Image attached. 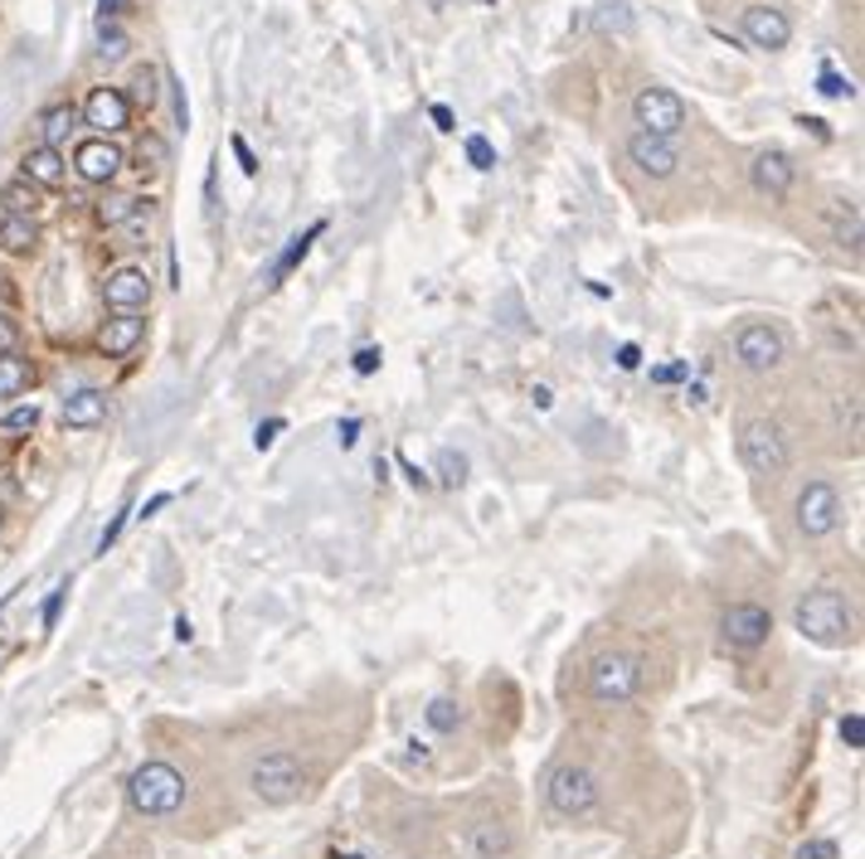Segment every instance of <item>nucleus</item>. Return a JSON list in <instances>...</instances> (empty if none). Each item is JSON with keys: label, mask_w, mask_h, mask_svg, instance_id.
<instances>
[{"label": "nucleus", "mask_w": 865, "mask_h": 859, "mask_svg": "<svg viewBox=\"0 0 865 859\" xmlns=\"http://www.w3.org/2000/svg\"><path fill=\"white\" fill-rule=\"evenodd\" d=\"M792 627L812 646H846L851 627H856V612H851V603L836 587H812V593H802L798 607H792Z\"/></svg>", "instance_id": "f257e3e1"}, {"label": "nucleus", "mask_w": 865, "mask_h": 859, "mask_svg": "<svg viewBox=\"0 0 865 859\" xmlns=\"http://www.w3.org/2000/svg\"><path fill=\"white\" fill-rule=\"evenodd\" d=\"M127 802L142 816H175L185 806V772L171 768V762H142L132 777H127Z\"/></svg>", "instance_id": "f03ea898"}, {"label": "nucleus", "mask_w": 865, "mask_h": 859, "mask_svg": "<svg viewBox=\"0 0 865 859\" xmlns=\"http://www.w3.org/2000/svg\"><path fill=\"white\" fill-rule=\"evenodd\" d=\"M253 796L267 806H292L302 792H307V768H302L292 752H263L249 772Z\"/></svg>", "instance_id": "7ed1b4c3"}, {"label": "nucleus", "mask_w": 865, "mask_h": 859, "mask_svg": "<svg viewBox=\"0 0 865 859\" xmlns=\"http://www.w3.org/2000/svg\"><path fill=\"white\" fill-rule=\"evenodd\" d=\"M740 462L749 476H782L788 472V438L774 418H749L740 428Z\"/></svg>", "instance_id": "20e7f679"}, {"label": "nucleus", "mask_w": 865, "mask_h": 859, "mask_svg": "<svg viewBox=\"0 0 865 859\" xmlns=\"http://www.w3.org/2000/svg\"><path fill=\"white\" fill-rule=\"evenodd\" d=\"M545 802L555 816H569V821L589 816V811L599 806V777L589 768H579V762H559L545 782Z\"/></svg>", "instance_id": "39448f33"}, {"label": "nucleus", "mask_w": 865, "mask_h": 859, "mask_svg": "<svg viewBox=\"0 0 865 859\" xmlns=\"http://www.w3.org/2000/svg\"><path fill=\"white\" fill-rule=\"evenodd\" d=\"M642 690V661L633 651H603L589 665V694L599 704H627Z\"/></svg>", "instance_id": "423d86ee"}, {"label": "nucleus", "mask_w": 865, "mask_h": 859, "mask_svg": "<svg viewBox=\"0 0 865 859\" xmlns=\"http://www.w3.org/2000/svg\"><path fill=\"white\" fill-rule=\"evenodd\" d=\"M633 122H637V132H647V136L676 141L681 126H686V98L671 92V88H661V84H647L633 98Z\"/></svg>", "instance_id": "0eeeda50"}, {"label": "nucleus", "mask_w": 865, "mask_h": 859, "mask_svg": "<svg viewBox=\"0 0 865 859\" xmlns=\"http://www.w3.org/2000/svg\"><path fill=\"white\" fill-rule=\"evenodd\" d=\"M782 355H788V340H782L774 321H744L740 331H734V360H740V370L774 374Z\"/></svg>", "instance_id": "6e6552de"}, {"label": "nucleus", "mask_w": 865, "mask_h": 859, "mask_svg": "<svg viewBox=\"0 0 865 859\" xmlns=\"http://www.w3.org/2000/svg\"><path fill=\"white\" fill-rule=\"evenodd\" d=\"M841 491L832 481H808V486L798 491V505H792V515H798V529L808 539H826L841 529Z\"/></svg>", "instance_id": "1a4fd4ad"}, {"label": "nucleus", "mask_w": 865, "mask_h": 859, "mask_svg": "<svg viewBox=\"0 0 865 859\" xmlns=\"http://www.w3.org/2000/svg\"><path fill=\"white\" fill-rule=\"evenodd\" d=\"M720 631L734 651H758V646L768 641V631H774V612L758 607V603H734L720 617Z\"/></svg>", "instance_id": "9d476101"}, {"label": "nucleus", "mask_w": 865, "mask_h": 859, "mask_svg": "<svg viewBox=\"0 0 865 859\" xmlns=\"http://www.w3.org/2000/svg\"><path fill=\"white\" fill-rule=\"evenodd\" d=\"M740 30H744V40H749L754 49H768V54L788 49V40H792V20L782 15L778 5H749L740 15Z\"/></svg>", "instance_id": "9b49d317"}, {"label": "nucleus", "mask_w": 865, "mask_h": 859, "mask_svg": "<svg viewBox=\"0 0 865 859\" xmlns=\"http://www.w3.org/2000/svg\"><path fill=\"white\" fill-rule=\"evenodd\" d=\"M627 161H633L642 175H652V180H666V175H676V166H681V151H676V141L633 132L627 136Z\"/></svg>", "instance_id": "f8f14e48"}, {"label": "nucleus", "mask_w": 865, "mask_h": 859, "mask_svg": "<svg viewBox=\"0 0 865 859\" xmlns=\"http://www.w3.org/2000/svg\"><path fill=\"white\" fill-rule=\"evenodd\" d=\"M749 180L764 199H788L792 180H798V166H792L788 151H758L754 166H749Z\"/></svg>", "instance_id": "ddd939ff"}, {"label": "nucleus", "mask_w": 865, "mask_h": 859, "mask_svg": "<svg viewBox=\"0 0 865 859\" xmlns=\"http://www.w3.org/2000/svg\"><path fill=\"white\" fill-rule=\"evenodd\" d=\"M84 122L92 126L98 136H108V132H122L127 122H132V102H127V92L122 88H92L88 92V102H84Z\"/></svg>", "instance_id": "4468645a"}, {"label": "nucleus", "mask_w": 865, "mask_h": 859, "mask_svg": "<svg viewBox=\"0 0 865 859\" xmlns=\"http://www.w3.org/2000/svg\"><path fill=\"white\" fill-rule=\"evenodd\" d=\"M122 146H112L108 136H88V141H78V151H74V170L84 175L88 185H108L117 170H122Z\"/></svg>", "instance_id": "2eb2a0df"}, {"label": "nucleus", "mask_w": 865, "mask_h": 859, "mask_svg": "<svg viewBox=\"0 0 865 859\" xmlns=\"http://www.w3.org/2000/svg\"><path fill=\"white\" fill-rule=\"evenodd\" d=\"M102 301H108L112 311H136V306L151 301V277L132 263L117 267V273H108V282H102Z\"/></svg>", "instance_id": "dca6fc26"}, {"label": "nucleus", "mask_w": 865, "mask_h": 859, "mask_svg": "<svg viewBox=\"0 0 865 859\" xmlns=\"http://www.w3.org/2000/svg\"><path fill=\"white\" fill-rule=\"evenodd\" d=\"M142 335H146L142 316L117 311V316H108V326L98 331V345H102V355H132V350L142 345Z\"/></svg>", "instance_id": "f3484780"}, {"label": "nucleus", "mask_w": 865, "mask_h": 859, "mask_svg": "<svg viewBox=\"0 0 865 859\" xmlns=\"http://www.w3.org/2000/svg\"><path fill=\"white\" fill-rule=\"evenodd\" d=\"M108 418V394L102 388H78L64 398V422L68 428H98Z\"/></svg>", "instance_id": "a211bd4d"}, {"label": "nucleus", "mask_w": 865, "mask_h": 859, "mask_svg": "<svg viewBox=\"0 0 865 859\" xmlns=\"http://www.w3.org/2000/svg\"><path fill=\"white\" fill-rule=\"evenodd\" d=\"M321 233H326V223L317 219V223H311V229H302V233H292V239H287V249L283 253H277V263H273V282H283V277H292V267H297L302 263V257H307L311 253V243H317L321 239Z\"/></svg>", "instance_id": "6ab92c4d"}, {"label": "nucleus", "mask_w": 865, "mask_h": 859, "mask_svg": "<svg viewBox=\"0 0 865 859\" xmlns=\"http://www.w3.org/2000/svg\"><path fill=\"white\" fill-rule=\"evenodd\" d=\"M25 180L30 185H58V180H64V156H58L54 146L25 151Z\"/></svg>", "instance_id": "aec40b11"}, {"label": "nucleus", "mask_w": 865, "mask_h": 859, "mask_svg": "<svg viewBox=\"0 0 865 859\" xmlns=\"http://www.w3.org/2000/svg\"><path fill=\"white\" fill-rule=\"evenodd\" d=\"M40 239V223L25 214H0V249L6 253H30Z\"/></svg>", "instance_id": "412c9836"}, {"label": "nucleus", "mask_w": 865, "mask_h": 859, "mask_svg": "<svg viewBox=\"0 0 865 859\" xmlns=\"http://www.w3.org/2000/svg\"><path fill=\"white\" fill-rule=\"evenodd\" d=\"M506 830L496 826V821H477L472 835H467V850H472V859H501L506 855Z\"/></svg>", "instance_id": "4be33fe9"}, {"label": "nucleus", "mask_w": 865, "mask_h": 859, "mask_svg": "<svg viewBox=\"0 0 865 859\" xmlns=\"http://www.w3.org/2000/svg\"><path fill=\"white\" fill-rule=\"evenodd\" d=\"M832 243H836L841 253L861 257V209L856 205H841L836 214H832Z\"/></svg>", "instance_id": "5701e85b"}, {"label": "nucleus", "mask_w": 865, "mask_h": 859, "mask_svg": "<svg viewBox=\"0 0 865 859\" xmlns=\"http://www.w3.org/2000/svg\"><path fill=\"white\" fill-rule=\"evenodd\" d=\"M136 209H142V199L117 190V195H108V199H98V223H102V229H122V223L136 219Z\"/></svg>", "instance_id": "b1692460"}, {"label": "nucleus", "mask_w": 865, "mask_h": 859, "mask_svg": "<svg viewBox=\"0 0 865 859\" xmlns=\"http://www.w3.org/2000/svg\"><path fill=\"white\" fill-rule=\"evenodd\" d=\"M589 25L599 34H617V40H623V34H633V10H627L623 0H607V5H599L589 15Z\"/></svg>", "instance_id": "393cba45"}, {"label": "nucleus", "mask_w": 865, "mask_h": 859, "mask_svg": "<svg viewBox=\"0 0 865 859\" xmlns=\"http://www.w3.org/2000/svg\"><path fill=\"white\" fill-rule=\"evenodd\" d=\"M74 126H78L74 108H50V112L40 117V136H44L40 146H54V151H58V146H64V141H68V136H74Z\"/></svg>", "instance_id": "a878e982"}, {"label": "nucleus", "mask_w": 865, "mask_h": 859, "mask_svg": "<svg viewBox=\"0 0 865 859\" xmlns=\"http://www.w3.org/2000/svg\"><path fill=\"white\" fill-rule=\"evenodd\" d=\"M30 384H34V370H30V360H20V355H0V398H10V394H25Z\"/></svg>", "instance_id": "bb28decb"}, {"label": "nucleus", "mask_w": 865, "mask_h": 859, "mask_svg": "<svg viewBox=\"0 0 865 859\" xmlns=\"http://www.w3.org/2000/svg\"><path fill=\"white\" fill-rule=\"evenodd\" d=\"M0 205H6V214H25V219H34V205H40V190H34L30 180H10L6 190H0Z\"/></svg>", "instance_id": "cd10ccee"}, {"label": "nucleus", "mask_w": 865, "mask_h": 859, "mask_svg": "<svg viewBox=\"0 0 865 859\" xmlns=\"http://www.w3.org/2000/svg\"><path fill=\"white\" fill-rule=\"evenodd\" d=\"M424 719H428V728H438V734H458L462 704H458V700H432L428 709H424Z\"/></svg>", "instance_id": "c85d7f7f"}, {"label": "nucleus", "mask_w": 865, "mask_h": 859, "mask_svg": "<svg viewBox=\"0 0 865 859\" xmlns=\"http://www.w3.org/2000/svg\"><path fill=\"white\" fill-rule=\"evenodd\" d=\"M34 422H40V408L20 404V408H10V414L0 418V432H6V438H25V432H34Z\"/></svg>", "instance_id": "c756f323"}, {"label": "nucleus", "mask_w": 865, "mask_h": 859, "mask_svg": "<svg viewBox=\"0 0 865 859\" xmlns=\"http://www.w3.org/2000/svg\"><path fill=\"white\" fill-rule=\"evenodd\" d=\"M98 58L102 64H117V58H127V34L117 25H102L98 30Z\"/></svg>", "instance_id": "7c9ffc66"}, {"label": "nucleus", "mask_w": 865, "mask_h": 859, "mask_svg": "<svg viewBox=\"0 0 865 859\" xmlns=\"http://www.w3.org/2000/svg\"><path fill=\"white\" fill-rule=\"evenodd\" d=\"M467 161H472L477 170H496V146H491L486 136H467Z\"/></svg>", "instance_id": "2f4dec72"}, {"label": "nucleus", "mask_w": 865, "mask_h": 859, "mask_svg": "<svg viewBox=\"0 0 865 859\" xmlns=\"http://www.w3.org/2000/svg\"><path fill=\"white\" fill-rule=\"evenodd\" d=\"M817 92H822V98H851V78L846 74H836V68H822V78H817Z\"/></svg>", "instance_id": "473e14b6"}, {"label": "nucleus", "mask_w": 865, "mask_h": 859, "mask_svg": "<svg viewBox=\"0 0 865 859\" xmlns=\"http://www.w3.org/2000/svg\"><path fill=\"white\" fill-rule=\"evenodd\" d=\"M438 472H442V481H448V486H462V476H467V462L458 452H442L438 456Z\"/></svg>", "instance_id": "72a5a7b5"}, {"label": "nucleus", "mask_w": 865, "mask_h": 859, "mask_svg": "<svg viewBox=\"0 0 865 859\" xmlns=\"http://www.w3.org/2000/svg\"><path fill=\"white\" fill-rule=\"evenodd\" d=\"M841 850H836V840H802L798 845V855L792 859H836Z\"/></svg>", "instance_id": "f704fd0d"}, {"label": "nucleus", "mask_w": 865, "mask_h": 859, "mask_svg": "<svg viewBox=\"0 0 865 859\" xmlns=\"http://www.w3.org/2000/svg\"><path fill=\"white\" fill-rule=\"evenodd\" d=\"M841 738H846V748H865V719L861 714H846V719H841Z\"/></svg>", "instance_id": "c9c22d12"}, {"label": "nucleus", "mask_w": 865, "mask_h": 859, "mask_svg": "<svg viewBox=\"0 0 865 859\" xmlns=\"http://www.w3.org/2000/svg\"><path fill=\"white\" fill-rule=\"evenodd\" d=\"M20 350V326L10 316H0V355H15Z\"/></svg>", "instance_id": "e433bc0d"}, {"label": "nucleus", "mask_w": 865, "mask_h": 859, "mask_svg": "<svg viewBox=\"0 0 865 859\" xmlns=\"http://www.w3.org/2000/svg\"><path fill=\"white\" fill-rule=\"evenodd\" d=\"M229 146H233V156H239L243 175H259V156H253V146H249V141H243V136H233Z\"/></svg>", "instance_id": "4c0bfd02"}, {"label": "nucleus", "mask_w": 865, "mask_h": 859, "mask_svg": "<svg viewBox=\"0 0 865 859\" xmlns=\"http://www.w3.org/2000/svg\"><path fill=\"white\" fill-rule=\"evenodd\" d=\"M277 432H283V418H267L263 428L253 432V447H259V452H263V447H273V442H277Z\"/></svg>", "instance_id": "58836bf2"}, {"label": "nucleus", "mask_w": 865, "mask_h": 859, "mask_svg": "<svg viewBox=\"0 0 865 859\" xmlns=\"http://www.w3.org/2000/svg\"><path fill=\"white\" fill-rule=\"evenodd\" d=\"M841 432H851V438H861V404L851 398V408L841 404Z\"/></svg>", "instance_id": "ea45409f"}, {"label": "nucleus", "mask_w": 865, "mask_h": 859, "mask_svg": "<svg viewBox=\"0 0 865 859\" xmlns=\"http://www.w3.org/2000/svg\"><path fill=\"white\" fill-rule=\"evenodd\" d=\"M122 525H127V510H117V520L102 529V539H98V554H108V549L117 544V535H122Z\"/></svg>", "instance_id": "a19ab883"}, {"label": "nucleus", "mask_w": 865, "mask_h": 859, "mask_svg": "<svg viewBox=\"0 0 865 859\" xmlns=\"http://www.w3.org/2000/svg\"><path fill=\"white\" fill-rule=\"evenodd\" d=\"M432 126H438V132H452V126H458V117H452L448 102H432Z\"/></svg>", "instance_id": "79ce46f5"}, {"label": "nucleus", "mask_w": 865, "mask_h": 859, "mask_svg": "<svg viewBox=\"0 0 865 859\" xmlns=\"http://www.w3.org/2000/svg\"><path fill=\"white\" fill-rule=\"evenodd\" d=\"M375 370H380V350L365 345V350L355 355V374H375Z\"/></svg>", "instance_id": "37998d69"}, {"label": "nucleus", "mask_w": 865, "mask_h": 859, "mask_svg": "<svg viewBox=\"0 0 865 859\" xmlns=\"http://www.w3.org/2000/svg\"><path fill=\"white\" fill-rule=\"evenodd\" d=\"M64 593H68V583H64V587H54V593H50V603H44V627H54V621H58V607H64Z\"/></svg>", "instance_id": "c03bdc74"}, {"label": "nucleus", "mask_w": 865, "mask_h": 859, "mask_svg": "<svg viewBox=\"0 0 865 859\" xmlns=\"http://www.w3.org/2000/svg\"><path fill=\"white\" fill-rule=\"evenodd\" d=\"M617 364H623V370H637V364H642V350H637V345H617Z\"/></svg>", "instance_id": "a18cd8bd"}, {"label": "nucleus", "mask_w": 865, "mask_h": 859, "mask_svg": "<svg viewBox=\"0 0 865 859\" xmlns=\"http://www.w3.org/2000/svg\"><path fill=\"white\" fill-rule=\"evenodd\" d=\"M127 10V0H98V15H102V25H108L112 15H122Z\"/></svg>", "instance_id": "49530a36"}, {"label": "nucleus", "mask_w": 865, "mask_h": 859, "mask_svg": "<svg viewBox=\"0 0 865 859\" xmlns=\"http://www.w3.org/2000/svg\"><path fill=\"white\" fill-rule=\"evenodd\" d=\"M336 438H341V447H355V438H360V422H355V418H346Z\"/></svg>", "instance_id": "de8ad7c7"}, {"label": "nucleus", "mask_w": 865, "mask_h": 859, "mask_svg": "<svg viewBox=\"0 0 865 859\" xmlns=\"http://www.w3.org/2000/svg\"><path fill=\"white\" fill-rule=\"evenodd\" d=\"M142 156H151V161H156V166H161V156H166V146H161L156 136H142Z\"/></svg>", "instance_id": "09e8293b"}, {"label": "nucleus", "mask_w": 865, "mask_h": 859, "mask_svg": "<svg viewBox=\"0 0 865 859\" xmlns=\"http://www.w3.org/2000/svg\"><path fill=\"white\" fill-rule=\"evenodd\" d=\"M136 84H142V88H136V98H142L146 108H151V102H156V84H151V74H142V78H136Z\"/></svg>", "instance_id": "8fccbe9b"}, {"label": "nucleus", "mask_w": 865, "mask_h": 859, "mask_svg": "<svg viewBox=\"0 0 865 859\" xmlns=\"http://www.w3.org/2000/svg\"><path fill=\"white\" fill-rule=\"evenodd\" d=\"M166 500H171V496H166V491H161V496H151L142 515H146V520H151V515H156V510H166Z\"/></svg>", "instance_id": "3c124183"}, {"label": "nucleus", "mask_w": 865, "mask_h": 859, "mask_svg": "<svg viewBox=\"0 0 865 859\" xmlns=\"http://www.w3.org/2000/svg\"><path fill=\"white\" fill-rule=\"evenodd\" d=\"M346 859H365V855H346Z\"/></svg>", "instance_id": "603ef678"}, {"label": "nucleus", "mask_w": 865, "mask_h": 859, "mask_svg": "<svg viewBox=\"0 0 865 859\" xmlns=\"http://www.w3.org/2000/svg\"><path fill=\"white\" fill-rule=\"evenodd\" d=\"M0 529H6V520H0Z\"/></svg>", "instance_id": "864d4df0"}]
</instances>
